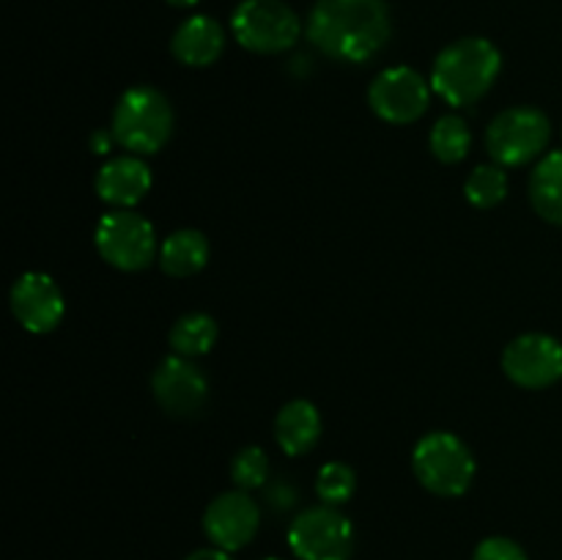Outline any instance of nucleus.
<instances>
[{
  "mask_svg": "<svg viewBox=\"0 0 562 560\" xmlns=\"http://www.w3.org/2000/svg\"><path fill=\"white\" fill-rule=\"evenodd\" d=\"M393 33L384 0H316L307 16V38L324 55L344 64H366L384 49Z\"/></svg>",
  "mask_w": 562,
  "mask_h": 560,
  "instance_id": "nucleus-1",
  "label": "nucleus"
},
{
  "mask_svg": "<svg viewBox=\"0 0 562 560\" xmlns=\"http://www.w3.org/2000/svg\"><path fill=\"white\" fill-rule=\"evenodd\" d=\"M503 69V55L488 38L467 36L448 44L434 60L431 88L453 108L477 102L492 91Z\"/></svg>",
  "mask_w": 562,
  "mask_h": 560,
  "instance_id": "nucleus-2",
  "label": "nucleus"
},
{
  "mask_svg": "<svg viewBox=\"0 0 562 560\" xmlns=\"http://www.w3.org/2000/svg\"><path fill=\"white\" fill-rule=\"evenodd\" d=\"M110 130L132 154H157L173 132V108L157 88L135 86L121 93Z\"/></svg>",
  "mask_w": 562,
  "mask_h": 560,
  "instance_id": "nucleus-3",
  "label": "nucleus"
},
{
  "mask_svg": "<svg viewBox=\"0 0 562 560\" xmlns=\"http://www.w3.org/2000/svg\"><path fill=\"white\" fill-rule=\"evenodd\" d=\"M412 467L423 486L437 497H461L475 478V456L450 432H431L415 445Z\"/></svg>",
  "mask_w": 562,
  "mask_h": 560,
  "instance_id": "nucleus-4",
  "label": "nucleus"
},
{
  "mask_svg": "<svg viewBox=\"0 0 562 560\" xmlns=\"http://www.w3.org/2000/svg\"><path fill=\"white\" fill-rule=\"evenodd\" d=\"M236 42L258 55H278L302 36V20L285 0H241L231 16Z\"/></svg>",
  "mask_w": 562,
  "mask_h": 560,
  "instance_id": "nucleus-5",
  "label": "nucleus"
},
{
  "mask_svg": "<svg viewBox=\"0 0 562 560\" xmlns=\"http://www.w3.org/2000/svg\"><path fill=\"white\" fill-rule=\"evenodd\" d=\"M93 245L99 256L121 272H140L159 258L154 225L132 209L102 214L93 231Z\"/></svg>",
  "mask_w": 562,
  "mask_h": 560,
  "instance_id": "nucleus-6",
  "label": "nucleus"
},
{
  "mask_svg": "<svg viewBox=\"0 0 562 560\" xmlns=\"http://www.w3.org/2000/svg\"><path fill=\"white\" fill-rule=\"evenodd\" d=\"M552 137V124L538 108L503 110L486 130L488 157L499 168H521L541 157Z\"/></svg>",
  "mask_w": 562,
  "mask_h": 560,
  "instance_id": "nucleus-7",
  "label": "nucleus"
},
{
  "mask_svg": "<svg viewBox=\"0 0 562 560\" xmlns=\"http://www.w3.org/2000/svg\"><path fill=\"white\" fill-rule=\"evenodd\" d=\"M289 547L300 560H351L355 527L335 505H313L291 522Z\"/></svg>",
  "mask_w": 562,
  "mask_h": 560,
  "instance_id": "nucleus-8",
  "label": "nucleus"
},
{
  "mask_svg": "<svg viewBox=\"0 0 562 560\" xmlns=\"http://www.w3.org/2000/svg\"><path fill=\"white\" fill-rule=\"evenodd\" d=\"M368 102L379 119L404 126L426 113L431 104V86L412 66H390L371 82Z\"/></svg>",
  "mask_w": 562,
  "mask_h": 560,
  "instance_id": "nucleus-9",
  "label": "nucleus"
},
{
  "mask_svg": "<svg viewBox=\"0 0 562 560\" xmlns=\"http://www.w3.org/2000/svg\"><path fill=\"white\" fill-rule=\"evenodd\" d=\"M503 371L519 388H549L562 379V344L547 333L519 335L505 346Z\"/></svg>",
  "mask_w": 562,
  "mask_h": 560,
  "instance_id": "nucleus-10",
  "label": "nucleus"
},
{
  "mask_svg": "<svg viewBox=\"0 0 562 560\" xmlns=\"http://www.w3.org/2000/svg\"><path fill=\"white\" fill-rule=\"evenodd\" d=\"M261 527V508L256 500L241 489L214 497L203 511V533L212 547L236 552L256 538Z\"/></svg>",
  "mask_w": 562,
  "mask_h": 560,
  "instance_id": "nucleus-11",
  "label": "nucleus"
},
{
  "mask_svg": "<svg viewBox=\"0 0 562 560\" xmlns=\"http://www.w3.org/2000/svg\"><path fill=\"white\" fill-rule=\"evenodd\" d=\"M157 404L173 417H195L206 406L209 382L190 357L170 355L159 362L151 377Z\"/></svg>",
  "mask_w": 562,
  "mask_h": 560,
  "instance_id": "nucleus-12",
  "label": "nucleus"
},
{
  "mask_svg": "<svg viewBox=\"0 0 562 560\" xmlns=\"http://www.w3.org/2000/svg\"><path fill=\"white\" fill-rule=\"evenodd\" d=\"M11 313L27 333H53L66 313L60 285L44 272H25L11 285Z\"/></svg>",
  "mask_w": 562,
  "mask_h": 560,
  "instance_id": "nucleus-13",
  "label": "nucleus"
},
{
  "mask_svg": "<svg viewBox=\"0 0 562 560\" xmlns=\"http://www.w3.org/2000/svg\"><path fill=\"white\" fill-rule=\"evenodd\" d=\"M97 192L104 203L115 209H132L151 190V170L137 154L113 157L99 168Z\"/></svg>",
  "mask_w": 562,
  "mask_h": 560,
  "instance_id": "nucleus-14",
  "label": "nucleus"
},
{
  "mask_svg": "<svg viewBox=\"0 0 562 560\" xmlns=\"http://www.w3.org/2000/svg\"><path fill=\"white\" fill-rule=\"evenodd\" d=\"M225 49V31L214 16L195 14L176 27L170 38V53L184 66H212Z\"/></svg>",
  "mask_w": 562,
  "mask_h": 560,
  "instance_id": "nucleus-15",
  "label": "nucleus"
},
{
  "mask_svg": "<svg viewBox=\"0 0 562 560\" xmlns=\"http://www.w3.org/2000/svg\"><path fill=\"white\" fill-rule=\"evenodd\" d=\"M318 437H322V415L311 401H289L274 417V439L285 456H305L307 450L316 448Z\"/></svg>",
  "mask_w": 562,
  "mask_h": 560,
  "instance_id": "nucleus-16",
  "label": "nucleus"
},
{
  "mask_svg": "<svg viewBox=\"0 0 562 560\" xmlns=\"http://www.w3.org/2000/svg\"><path fill=\"white\" fill-rule=\"evenodd\" d=\"M209 261V242L201 231L181 228L173 231L159 247V267L170 278H192Z\"/></svg>",
  "mask_w": 562,
  "mask_h": 560,
  "instance_id": "nucleus-17",
  "label": "nucleus"
},
{
  "mask_svg": "<svg viewBox=\"0 0 562 560\" xmlns=\"http://www.w3.org/2000/svg\"><path fill=\"white\" fill-rule=\"evenodd\" d=\"M532 209L547 223L562 225V152H552L536 165L530 176Z\"/></svg>",
  "mask_w": 562,
  "mask_h": 560,
  "instance_id": "nucleus-18",
  "label": "nucleus"
},
{
  "mask_svg": "<svg viewBox=\"0 0 562 560\" xmlns=\"http://www.w3.org/2000/svg\"><path fill=\"white\" fill-rule=\"evenodd\" d=\"M214 344H217V322L209 313H184L170 327V349H173V355L192 360V357L209 355Z\"/></svg>",
  "mask_w": 562,
  "mask_h": 560,
  "instance_id": "nucleus-19",
  "label": "nucleus"
},
{
  "mask_svg": "<svg viewBox=\"0 0 562 560\" xmlns=\"http://www.w3.org/2000/svg\"><path fill=\"white\" fill-rule=\"evenodd\" d=\"M428 143H431V154L439 159V163L456 165L470 154L472 132L461 115L450 113V115H442V119L434 124Z\"/></svg>",
  "mask_w": 562,
  "mask_h": 560,
  "instance_id": "nucleus-20",
  "label": "nucleus"
},
{
  "mask_svg": "<svg viewBox=\"0 0 562 560\" xmlns=\"http://www.w3.org/2000/svg\"><path fill=\"white\" fill-rule=\"evenodd\" d=\"M464 195L472 206L494 209L508 195V176L499 165H477L464 181Z\"/></svg>",
  "mask_w": 562,
  "mask_h": 560,
  "instance_id": "nucleus-21",
  "label": "nucleus"
},
{
  "mask_svg": "<svg viewBox=\"0 0 562 560\" xmlns=\"http://www.w3.org/2000/svg\"><path fill=\"white\" fill-rule=\"evenodd\" d=\"M357 489V475L344 461H327L316 475V494L324 505H344L349 503Z\"/></svg>",
  "mask_w": 562,
  "mask_h": 560,
  "instance_id": "nucleus-22",
  "label": "nucleus"
},
{
  "mask_svg": "<svg viewBox=\"0 0 562 560\" xmlns=\"http://www.w3.org/2000/svg\"><path fill=\"white\" fill-rule=\"evenodd\" d=\"M269 478V459L258 445H247L231 461V481L236 483V489L241 492H252V489H261Z\"/></svg>",
  "mask_w": 562,
  "mask_h": 560,
  "instance_id": "nucleus-23",
  "label": "nucleus"
},
{
  "mask_svg": "<svg viewBox=\"0 0 562 560\" xmlns=\"http://www.w3.org/2000/svg\"><path fill=\"white\" fill-rule=\"evenodd\" d=\"M472 560H530V558H527L521 544H516L514 538L492 536V538H483V541L477 544Z\"/></svg>",
  "mask_w": 562,
  "mask_h": 560,
  "instance_id": "nucleus-24",
  "label": "nucleus"
},
{
  "mask_svg": "<svg viewBox=\"0 0 562 560\" xmlns=\"http://www.w3.org/2000/svg\"><path fill=\"white\" fill-rule=\"evenodd\" d=\"M88 143H91V148L97 154H108L110 148H113L115 135H113V130H97V132H91Z\"/></svg>",
  "mask_w": 562,
  "mask_h": 560,
  "instance_id": "nucleus-25",
  "label": "nucleus"
},
{
  "mask_svg": "<svg viewBox=\"0 0 562 560\" xmlns=\"http://www.w3.org/2000/svg\"><path fill=\"white\" fill-rule=\"evenodd\" d=\"M187 560H234V558H231V552H225V549L206 547V549H195V552H190L187 555Z\"/></svg>",
  "mask_w": 562,
  "mask_h": 560,
  "instance_id": "nucleus-26",
  "label": "nucleus"
},
{
  "mask_svg": "<svg viewBox=\"0 0 562 560\" xmlns=\"http://www.w3.org/2000/svg\"><path fill=\"white\" fill-rule=\"evenodd\" d=\"M168 5H173V9H192V5L198 3V0H165Z\"/></svg>",
  "mask_w": 562,
  "mask_h": 560,
  "instance_id": "nucleus-27",
  "label": "nucleus"
},
{
  "mask_svg": "<svg viewBox=\"0 0 562 560\" xmlns=\"http://www.w3.org/2000/svg\"><path fill=\"white\" fill-rule=\"evenodd\" d=\"M263 560H283V558H263Z\"/></svg>",
  "mask_w": 562,
  "mask_h": 560,
  "instance_id": "nucleus-28",
  "label": "nucleus"
}]
</instances>
